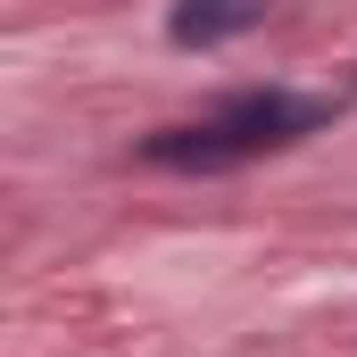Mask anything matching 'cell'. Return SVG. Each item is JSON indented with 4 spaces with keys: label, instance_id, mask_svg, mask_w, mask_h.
Here are the masks:
<instances>
[{
    "label": "cell",
    "instance_id": "6da1fadb",
    "mask_svg": "<svg viewBox=\"0 0 357 357\" xmlns=\"http://www.w3.org/2000/svg\"><path fill=\"white\" fill-rule=\"evenodd\" d=\"M324 125H333V100L266 84V91L216 100V108L191 116V125L150 133V142H142V167H167V175H233V167H258L274 150H299V142L324 133Z\"/></svg>",
    "mask_w": 357,
    "mask_h": 357
},
{
    "label": "cell",
    "instance_id": "7a4b0ae2",
    "mask_svg": "<svg viewBox=\"0 0 357 357\" xmlns=\"http://www.w3.org/2000/svg\"><path fill=\"white\" fill-rule=\"evenodd\" d=\"M266 17H274V0H175L167 8V33H175L183 50H216V42H233V33H250Z\"/></svg>",
    "mask_w": 357,
    "mask_h": 357
}]
</instances>
